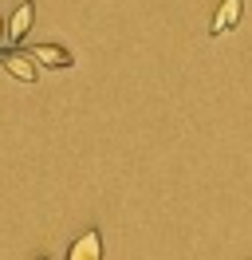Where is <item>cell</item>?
Listing matches in <instances>:
<instances>
[{"label": "cell", "instance_id": "6da1fadb", "mask_svg": "<svg viewBox=\"0 0 252 260\" xmlns=\"http://www.w3.org/2000/svg\"><path fill=\"white\" fill-rule=\"evenodd\" d=\"M0 67L20 83H36V75H40V63L32 59L28 51H0Z\"/></svg>", "mask_w": 252, "mask_h": 260}, {"label": "cell", "instance_id": "7a4b0ae2", "mask_svg": "<svg viewBox=\"0 0 252 260\" xmlns=\"http://www.w3.org/2000/svg\"><path fill=\"white\" fill-rule=\"evenodd\" d=\"M32 20H36V4H32V0H24V4L12 12V20H8L4 40H8V44H24V36H28V28H32Z\"/></svg>", "mask_w": 252, "mask_h": 260}, {"label": "cell", "instance_id": "3957f363", "mask_svg": "<svg viewBox=\"0 0 252 260\" xmlns=\"http://www.w3.org/2000/svg\"><path fill=\"white\" fill-rule=\"evenodd\" d=\"M32 59L40 67H55V71H63V67H71V51L67 48H59V44H32V51H28Z\"/></svg>", "mask_w": 252, "mask_h": 260}, {"label": "cell", "instance_id": "277c9868", "mask_svg": "<svg viewBox=\"0 0 252 260\" xmlns=\"http://www.w3.org/2000/svg\"><path fill=\"white\" fill-rule=\"evenodd\" d=\"M67 260H103V237H99V229H87V233L71 244Z\"/></svg>", "mask_w": 252, "mask_h": 260}, {"label": "cell", "instance_id": "5b68a950", "mask_svg": "<svg viewBox=\"0 0 252 260\" xmlns=\"http://www.w3.org/2000/svg\"><path fill=\"white\" fill-rule=\"evenodd\" d=\"M240 12H244V0H220V8H217V16H213V28H209V32L225 36L229 28L240 24Z\"/></svg>", "mask_w": 252, "mask_h": 260}, {"label": "cell", "instance_id": "8992f818", "mask_svg": "<svg viewBox=\"0 0 252 260\" xmlns=\"http://www.w3.org/2000/svg\"><path fill=\"white\" fill-rule=\"evenodd\" d=\"M4 28H8V24H4V16H0V40H4Z\"/></svg>", "mask_w": 252, "mask_h": 260}, {"label": "cell", "instance_id": "52a82bcc", "mask_svg": "<svg viewBox=\"0 0 252 260\" xmlns=\"http://www.w3.org/2000/svg\"><path fill=\"white\" fill-rule=\"evenodd\" d=\"M36 260H47V256H36Z\"/></svg>", "mask_w": 252, "mask_h": 260}]
</instances>
